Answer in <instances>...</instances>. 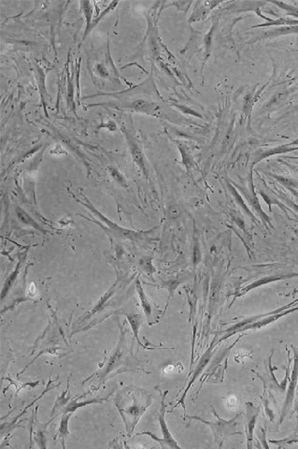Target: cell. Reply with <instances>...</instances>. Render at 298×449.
<instances>
[{
    "label": "cell",
    "instance_id": "1",
    "mask_svg": "<svg viewBox=\"0 0 298 449\" xmlns=\"http://www.w3.org/2000/svg\"><path fill=\"white\" fill-rule=\"evenodd\" d=\"M152 403L153 398L143 388L127 386L117 393L114 398L115 406L125 423L128 437H131L138 421Z\"/></svg>",
    "mask_w": 298,
    "mask_h": 449
},
{
    "label": "cell",
    "instance_id": "2",
    "mask_svg": "<svg viewBox=\"0 0 298 449\" xmlns=\"http://www.w3.org/2000/svg\"><path fill=\"white\" fill-rule=\"evenodd\" d=\"M72 195L75 201L79 202L83 207L86 208L87 211L90 212L94 216L93 217L94 219H90V221L95 223L104 224V226L103 225H99V226L103 228L104 231H106V233L109 234V236L118 240H128L133 242H152L155 240L154 238L150 237V234L153 233V231H155V229L147 231H137L123 228L117 223L109 220L108 217H106L101 212H99L81 191H80L78 196L76 194Z\"/></svg>",
    "mask_w": 298,
    "mask_h": 449
},
{
    "label": "cell",
    "instance_id": "3",
    "mask_svg": "<svg viewBox=\"0 0 298 449\" xmlns=\"http://www.w3.org/2000/svg\"><path fill=\"white\" fill-rule=\"evenodd\" d=\"M212 414L216 417L215 421H207L201 418L199 416L196 415H185L184 418H189V419H194V420L200 421L202 423L206 424V426L210 427V429L212 430V433L214 435V441L215 443L218 444L219 447H223L224 443L229 439L230 437L234 436V435H241L242 432H240L237 429L241 424V416L242 415V412H240L239 414H236L232 419H224L223 417H221L217 414L216 410L212 406Z\"/></svg>",
    "mask_w": 298,
    "mask_h": 449
},
{
    "label": "cell",
    "instance_id": "4",
    "mask_svg": "<svg viewBox=\"0 0 298 449\" xmlns=\"http://www.w3.org/2000/svg\"><path fill=\"white\" fill-rule=\"evenodd\" d=\"M157 390L159 391L161 395V405L160 410L158 413V421L160 424L161 432L163 434V437H157L153 432H149V431L139 432L137 435H148L153 440H155V442L159 443L162 448L181 449L182 447L178 445V442L173 438L172 434H171V432H169V429H168L166 422V405L165 401H166L168 390H166V391H162L160 389H157Z\"/></svg>",
    "mask_w": 298,
    "mask_h": 449
},
{
    "label": "cell",
    "instance_id": "5",
    "mask_svg": "<svg viewBox=\"0 0 298 449\" xmlns=\"http://www.w3.org/2000/svg\"><path fill=\"white\" fill-rule=\"evenodd\" d=\"M292 351H293V366H292L291 374H290V378H289V383H288V388L286 390V397L285 401L283 403V406L281 409V416H280V424H282V422L285 419L288 413L290 412V410L292 408L293 402L295 400V389L297 386L298 382V347H294L291 346Z\"/></svg>",
    "mask_w": 298,
    "mask_h": 449
},
{
    "label": "cell",
    "instance_id": "6",
    "mask_svg": "<svg viewBox=\"0 0 298 449\" xmlns=\"http://www.w3.org/2000/svg\"><path fill=\"white\" fill-rule=\"evenodd\" d=\"M217 342H218V337L215 336V338L213 339L212 344H211L210 346L207 347L206 352L202 355V357H201L200 359H199V362L196 365V367H195V370L193 371V373H190L189 377L191 376V374H193V376H192L191 380H190L189 383H188V385L186 386L184 394L182 395V397L178 399V402L175 404V406L173 407V409L176 408L178 405H182L183 408H184V413H186V406H185V398H186V395H187V393L189 391L191 386H193V384L195 383V380L198 378V376L202 374V372L204 371V369L206 368V365H207L208 362L211 361L212 356H213V349H214L215 346L218 345Z\"/></svg>",
    "mask_w": 298,
    "mask_h": 449
},
{
    "label": "cell",
    "instance_id": "7",
    "mask_svg": "<svg viewBox=\"0 0 298 449\" xmlns=\"http://www.w3.org/2000/svg\"><path fill=\"white\" fill-rule=\"evenodd\" d=\"M260 411H261L260 406H255L252 402H247L246 412L244 415V422L246 429L247 448H252L253 434Z\"/></svg>",
    "mask_w": 298,
    "mask_h": 449
},
{
    "label": "cell",
    "instance_id": "8",
    "mask_svg": "<svg viewBox=\"0 0 298 449\" xmlns=\"http://www.w3.org/2000/svg\"><path fill=\"white\" fill-rule=\"evenodd\" d=\"M125 350H126V347H125V333H124L123 330H121V338L120 340H119V343H118L117 348L115 349L113 354L109 357V361L107 363L105 369H104L103 371L100 372L102 378L107 377L110 373H112L114 371L115 369L120 367L122 364L126 363V361H125V359H123L125 357Z\"/></svg>",
    "mask_w": 298,
    "mask_h": 449
},
{
    "label": "cell",
    "instance_id": "9",
    "mask_svg": "<svg viewBox=\"0 0 298 449\" xmlns=\"http://www.w3.org/2000/svg\"><path fill=\"white\" fill-rule=\"evenodd\" d=\"M121 128H122V131L125 134L126 142H127L128 147H129L130 153H131V156L133 157V160L137 164V166L140 169V171H142L144 175L146 177H148L146 162H145V157H144L142 151L140 149V147L138 146V144H137L135 138L133 137L132 134L129 132L124 126L121 127Z\"/></svg>",
    "mask_w": 298,
    "mask_h": 449
},
{
    "label": "cell",
    "instance_id": "10",
    "mask_svg": "<svg viewBox=\"0 0 298 449\" xmlns=\"http://www.w3.org/2000/svg\"><path fill=\"white\" fill-rule=\"evenodd\" d=\"M121 283H122V278H117L116 281L113 283V285H112V286H111V287L105 292L104 295H102V296L99 298L98 302L96 303V305L94 306L92 309L87 313L86 316L83 317L82 319H80V320H81L82 322H83V321H86L89 318H91L93 316H95V315H97V314H99L100 312L103 311L105 306L108 304L109 299H111V298L114 296L116 291H117V289H118L119 286H120Z\"/></svg>",
    "mask_w": 298,
    "mask_h": 449
},
{
    "label": "cell",
    "instance_id": "11",
    "mask_svg": "<svg viewBox=\"0 0 298 449\" xmlns=\"http://www.w3.org/2000/svg\"><path fill=\"white\" fill-rule=\"evenodd\" d=\"M120 108H126V109H132L139 113H143L151 116H158L160 114V106L158 104L150 102L145 99H136L130 103H126L120 105Z\"/></svg>",
    "mask_w": 298,
    "mask_h": 449
},
{
    "label": "cell",
    "instance_id": "12",
    "mask_svg": "<svg viewBox=\"0 0 298 449\" xmlns=\"http://www.w3.org/2000/svg\"><path fill=\"white\" fill-rule=\"evenodd\" d=\"M295 276H298V273H286V274H278V275H274V276L263 277L262 279H260L258 281L252 283L251 285L247 286L246 288L241 289V291L239 292V294L235 296V298L241 297V296L245 295V294L248 293V292H250L252 289L259 288V287H261V286H264V285H267V284H270V283L276 282V281L284 280V279H288V278H292V277Z\"/></svg>",
    "mask_w": 298,
    "mask_h": 449
},
{
    "label": "cell",
    "instance_id": "13",
    "mask_svg": "<svg viewBox=\"0 0 298 449\" xmlns=\"http://www.w3.org/2000/svg\"><path fill=\"white\" fill-rule=\"evenodd\" d=\"M27 252H28V248H27L23 253L20 254L19 259H18L17 265H16L15 270L12 271V273L8 276L6 281L4 283V286H3L2 291H1V299H2V300L5 299V297H6L8 293H9V291L12 289L13 284H14L15 281L17 280L18 275L20 274V271H21V267H22V264H23V262L24 261V259H25V257H26V254H27Z\"/></svg>",
    "mask_w": 298,
    "mask_h": 449
},
{
    "label": "cell",
    "instance_id": "14",
    "mask_svg": "<svg viewBox=\"0 0 298 449\" xmlns=\"http://www.w3.org/2000/svg\"><path fill=\"white\" fill-rule=\"evenodd\" d=\"M135 288H136V291H137V293H138V298H139V300H140L141 307H142V309H143L144 315H145V317L147 318V320L150 322V321H151V318H152V316H153V306H152V303L150 302L147 295L144 292L143 288H142L140 280H139L138 278L136 279Z\"/></svg>",
    "mask_w": 298,
    "mask_h": 449
},
{
    "label": "cell",
    "instance_id": "15",
    "mask_svg": "<svg viewBox=\"0 0 298 449\" xmlns=\"http://www.w3.org/2000/svg\"><path fill=\"white\" fill-rule=\"evenodd\" d=\"M124 315H125V317H126V319H127V321L129 323V325L131 326L133 333H134V337H135V339L138 342V345L142 346L145 349H150L147 346H144L143 344H142V343L140 342V340H139V337H138L139 328L141 327V325L143 324V317H142L141 315L132 314V313H127V312H125Z\"/></svg>",
    "mask_w": 298,
    "mask_h": 449
},
{
    "label": "cell",
    "instance_id": "16",
    "mask_svg": "<svg viewBox=\"0 0 298 449\" xmlns=\"http://www.w3.org/2000/svg\"><path fill=\"white\" fill-rule=\"evenodd\" d=\"M189 279V275H182V276L176 277V278H174V279H171V280H168V281H165V282L161 283L160 285H155V287H158V288H165L166 289L167 291H168V297H167V303H166V309H165V311L166 310V308H167V306H168V303H169V300L170 299L172 298L173 295H174V292H175V290L177 289L178 286L181 285V284H183V283L185 282L186 280H188ZM164 311V312H165Z\"/></svg>",
    "mask_w": 298,
    "mask_h": 449
},
{
    "label": "cell",
    "instance_id": "17",
    "mask_svg": "<svg viewBox=\"0 0 298 449\" xmlns=\"http://www.w3.org/2000/svg\"><path fill=\"white\" fill-rule=\"evenodd\" d=\"M36 80L39 85V89H40V98H41V104L44 107V111L47 115L46 106H47V94L46 87H45V72L44 70L41 69L39 66H37L36 69Z\"/></svg>",
    "mask_w": 298,
    "mask_h": 449
},
{
    "label": "cell",
    "instance_id": "18",
    "mask_svg": "<svg viewBox=\"0 0 298 449\" xmlns=\"http://www.w3.org/2000/svg\"><path fill=\"white\" fill-rule=\"evenodd\" d=\"M74 70L69 72L68 69V87H67V105L68 109L76 116V106L74 100Z\"/></svg>",
    "mask_w": 298,
    "mask_h": 449
},
{
    "label": "cell",
    "instance_id": "19",
    "mask_svg": "<svg viewBox=\"0 0 298 449\" xmlns=\"http://www.w3.org/2000/svg\"><path fill=\"white\" fill-rule=\"evenodd\" d=\"M78 399H79V397L77 398V399H75L73 401H71L70 403H68V405L64 408L63 413H72V414H74L75 412H76L78 409L80 408V407H84V406H86L88 404H93V403H104V402H106V401H108V397L97 398V399L90 400V401H85V402H82V403H78Z\"/></svg>",
    "mask_w": 298,
    "mask_h": 449
},
{
    "label": "cell",
    "instance_id": "20",
    "mask_svg": "<svg viewBox=\"0 0 298 449\" xmlns=\"http://www.w3.org/2000/svg\"><path fill=\"white\" fill-rule=\"evenodd\" d=\"M15 213H16L18 220L21 223H23V225H26V226H30V227H32V228H34L36 230L41 231V232H45V231L40 227V225L37 223V221H35L34 219L32 218L28 213L23 210V208L16 205Z\"/></svg>",
    "mask_w": 298,
    "mask_h": 449
},
{
    "label": "cell",
    "instance_id": "21",
    "mask_svg": "<svg viewBox=\"0 0 298 449\" xmlns=\"http://www.w3.org/2000/svg\"><path fill=\"white\" fill-rule=\"evenodd\" d=\"M80 11L83 13L84 18H85V23H86V27H85V32L83 35V40H85L87 36L89 35V29L93 23V4L90 1H81L80 2Z\"/></svg>",
    "mask_w": 298,
    "mask_h": 449
},
{
    "label": "cell",
    "instance_id": "22",
    "mask_svg": "<svg viewBox=\"0 0 298 449\" xmlns=\"http://www.w3.org/2000/svg\"><path fill=\"white\" fill-rule=\"evenodd\" d=\"M73 415L72 413H63V415L61 416L60 425H59V430H58L57 437L62 440L64 448H65V439H66L67 436H69V418L71 417V415Z\"/></svg>",
    "mask_w": 298,
    "mask_h": 449
},
{
    "label": "cell",
    "instance_id": "23",
    "mask_svg": "<svg viewBox=\"0 0 298 449\" xmlns=\"http://www.w3.org/2000/svg\"><path fill=\"white\" fill-rule=\"evenodd\" d=\"M107 172L109 173L110 178L112 179L119 185H121L122 187H124V188H127L128 187V184H127V180H126V176L121 173L117 167H114V166H109V167H107Z\"/></svg>",
    "mask_w": 298,
    "mask_h": 449
},
{
    "label": "cell",
    "instance_id": "24",
    "mask_svg": "<svg viewBox=\"0 0 298 449\" xmlns=\"http://www.w3.org/2000/svg\"><path fill=\"white\" fill-rule=\"evenodd\" d=\"M271 3L277 5L282 11H284L288 16L298 18V2L284 3V2H279V1H272Z\"/></svg>",
    "mask_w": 298,
    "mask_h": 449
},
{
    "label": "cell",
    "instance_id": "25",
    "mask_svg": "<svg viewBox=\"0 0 298 449\" xmlns=\"http://www.w3.org/2000/svg\"><path fill=\"white\" fill-rule=\"evenodd\" d=\"M118 4H119L118 1H113V2H111L109 6L107 7V8L104 10V12H101V14H100L99 16H97V19H95V20L93 21L92 24H91V26H90V29H89V32H88V33L90 34L93 29H95V27L98 25V23H99V22L101 21V19H102L105 15H107L108 13H109V12H112Z\"/></svg>",
    "mask_w": 298,
    "mask_h": 449
},
{
    "label": "cell",
    "instance_id": "26",
    "mask_svg": "<svg viewBox=\"0 0 298 449\" xmlns=\"http://www.w3.org/2000/svg\"><path fill=\"white\" fill-rule=\"evenodd\" d=\"M201 261V249L200 243H199V239L198 237L195 235L194 237V250H193V265L194 269H196L197 265L200 263Z\"/></svg>",
    "mask_w": 298,
    "mask_h": 449
},
{
    "label": "cell",
    "instance_id": "27",
    "mask_svg": "<svg viewBox=\"0 0 298 449\" xmlns=\"http://www.w3.org/2000/svg\"><path fill=\"white\" fill-rule=\"evenodd\" d=\"M270 442L282 447V446H285V445L298 443V434L292 435L290 437L284 438V439H281V440H270Z\"/></svg>",
    "mask_w": 298,
    "mask_h": 449
},
{
    "label": "cell",
    "instance_id": "28",
    "mask_svg": "<svg viewBox=\"0 0 298 449\" xmlns=\"http://www.w3.org/2000/svg\"><path fill=\"white\" fill-rule=\"evenodd\" d=\"M186 293L188 296L190 306H191L190 307V320H192L195 318V314H196V296L194 293L190 294L188 289H186Z\"/></svg>",
    "mask_w": 298,
    "mask_h": 449
},
{
    "label": "cell",
    "instance_id": "29",
    "mask_svg": "<svg viewBox=\"0 0 298 449\" xmlns=\"http://www.w3.org/2000/svg\"><path fill=\"white\" fill-rule=\"evenodd\" d=\"M95 69H96V72H97V74H98V76H100V77H102V78H105V79L112 80V77H111V74H110V72H109L108 67L104 66V64H97V65L95 66Z\"/></svg>",
    "mask_w": 298,
    "mask_h": 449
},
{
    "label": "cell",
    "instance_id": "30",
    "mask_svg": "<svg viewBox=\"0 0 298 449\" xmlns=\"http://www.w3.org/2000/svg\"><path fill=\"white\" fill-rule=\"evenodd\" d=\"M50 154H51V155H53V156H62V155H67L68 153H67V151L64 149L63 147H62L60 144H56V145L50 151Z\"/></svg>",
    "mask_w": 298,
    "mask_h": 449
},
{
    "label": "cell",
    "instance_id": "31",
    "mask_svg": "<svg viewBox=\"0 0 298 449\" xmlns=\"http://www.w3.org/2000/svg\"><path fill=\"white\" fill-rule=\"evenodd\" d=\"M80 58H79L78 60H77V62H76V77H77V79H76V81H77V89H78V103L79 105L80 104V90H79V79H80Z\"/></svg>",
    "mask_w": 298,
    "mask_h": 449
},
{
    "label": "cell",
    "instance_id": "32",
    "mask_svg": "<svg viewBox=\"0 0 298 449\" xmlns=\"http://www.w3.org/2000/svg\"><path fill=\"white\" fill-rule=\"evenodd\" d=\"M260 432H261V434L259 435V439H260V442H261V443H264V444H263V447H264V448H270L269 444L266 443V440H265V429H264V428H261V429H260Z\"/></svg>",
    "mask_w": 298,
    "mask_h": 449
},
{
    "label": "cell",
    "instance_id": "33",
    "mask_svg": "<svg viewBox=\"0 0 298 449\" xmlns=\"http://www.w3.org/2000/svg\"><path fill=\"white\" fill-rule=\"evenodd\" d=\"M107 127V128H109V130L110 131H114L116 130V124H115L113 121H109L107 124H102L100 127Z\"/></svg>",
    "mask_w": 298,
    "mask_h": 449
},
{
    "label": "cell",
    "instance_id": "34",
    "mask_svg": "<svg viewBox=\"0 0 298 449\" xmlns=\"http://www.w3.org/2000/svg\"><path fill=\"white\" fill-rule=\"evenodd\" d=\"M293 410H294V412H295V414H296V416H297L298 419V398H296V399L294 400V402H293Z\"/></svg>",
    "mask_w": 298,
    "mask_h": 449
},
{
    "label": "cell",
    "instance_id": "35",
    "mask_svg": "<svg viewBox=\"0 0 298 449\" xmlns=\"http://www.w3.org/2000/svg\"><path fill=\"white\" fill-rule=\"evenodd\" d=\"M294 234H295V235H296V236H297V238H298V231H294Z\"/></svg>",
    "mask_w": 298,
    "mask_h": 449
}]
</instances>
